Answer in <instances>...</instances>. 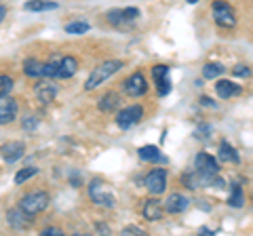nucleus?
<instances>
[{
  "label": "nucleus",
  "instance_id": "nucleus-1",
  "mask_svg": "<svg viewBox=\"0 0 253 236\" xmlns=\"http://www.w3.org/2000/svg\"><path fill=\"white\" fill-rule=\"evenodd\" d=\"M123 68V61H118V59H112V61H104V64H99L97 68L91 72V76L86 78V82H84V89L86 91H91V89H97V86L101 82H106L110 76H114L118 70Z\"/></svg>",
  "mask_w": 253,
  "mask_h": 236
},
{
  "label": "nucleus",
  "instance_id": "nucleus-2",
  "mask_svg": "<svg viewBox=\"0 0 253 236\" xmlns=\"http://www.w3.org/2000/svg\"><path fill=\"white\" fill-rule=\"evenodd\" d=\"M46 204H49V194L38 190V192H30V194L23 196L21 202H19V209L28 215H38L46 209Z\"/></svg>",
  "mask_w": 253,
  "mask_h": 236
},
{
  "label": "nucleus",
  "instance_id": "nucleus-3",
  "mask_svg": "<svg viewBox=\"0 0 253 236\" xmlns=\"http://www.w3.org/2000/svg\"><path fill=\"white\" fill-rule=\"evenodd\" d=\"M89 194L95 204H101V207H114V194L108 190V186L101 182V179H93L89 186Z\"/></svg>",
  "mask_w": 253,
  "mask_h": 236
},
{
  "label": "nucleus",
  "instance_id": "nucleus-4",
  "mask_svg": "<svg viewBox=\"0 0 253 236\" xmlns=\"http://www.w3.org/2000/svg\"><path fill=\"white\" fill-rule=\"evenodd\" d=\"M213 19H215L219 28H234L236 26L234 9L228 2H213Z\"/></svg>",
  "mask_w": 253,
  "mask_h": 236
},
{
  "label": "nucleus",
  "instance_id": "nucleus-5",
  "mask_svg": "<svg viewBox=\"0 0 253 236\" xmlns=\"http://www.w3.org/2000/svg\"><path fill=\"white\" fill-rule=\"evenodd\" d=\"M141 116H144V108L141 106H129V108H125L116 114V124L121 129H131L133 124H137L141 120Z\"/></svg>",
  "mask_w": 253,
  "mask_h": 236
},
{
  "label": "nucleus",
  "instance_id": "nucleus-6",
  "mask_svg": "<svg viewBox=\"0 0 253 236\" xmlns=\"http://www.w3.org/2000/svg\"><path fill=\"white\" fill-rule=\"evenodd\" d=\"M144 186L150 194H163L165 188H167V171L165 169H154L150 171L146 179H144Z\"/></svg>",
  "mask_w": 253,
  "mask_h": 236
},
{
  "label": "nucleus",
  "instance_id": "nucleus-7",
  "mask_svg": "<svg viewBox=\"0 0 253 236\" xmlns=\"http://www.w3.org/2000/svg\"><path fill=\"white\" fill-rule=\"evenodd\" d=\"M194 169H196V173H201V175H205V177H213V175L219 173V164L211 154L201 152L194 160Z\"/></svg>",
  "mask_w": 253,
  "mask_h": 236
},
{
  "label": "nucleus",
  "instance_id": "nucleus-8",
  "mask_svg": "<svg viewBox=\"0 0 253 236\" xmlns=\"http://www.w3.org/2000/svg\"><path fill=\"white\" fill-rule=\"evenodd\" d=\"M125 91H126V95H131V97H139V95H144V93L148 91L146 76L141 74V72L131 74V76L125 80Z\"/></svg>",
  "mask_w": 253,
  "mask_h": 236
},
{
  "label": "nucleus",
  "instance_id": "nucleus-9",
  "mask_svg": "<svg viewBox=\"0 0 253 236\" xmlns=\"http://www.w3.org/2000/svg\"><path fill=\"white\" fill-rule=\"evenodd\" d=\"M17 118V101L9 95H0V124H9Z\"/></svg>",
  "mask_w": 253,
  "mask_h": 236
},
{
  "label": "nucleus",
  "instance_id": "nucleus-10",
  "mask_svg": "<svg viewBox=\"0 0 253 236\" xmlns=\"http://www.w3.org/2000/svg\"><path fill=\"white\" fill-rule=\"evenodd\" d=\"M137 15H139V9H135V6H129V9H114V11L108 13V21L114 23V26H121V23L137 19Z\"/></svg>",
  "mask_w": 253,
  "mask_h": 236
},
{
  "label": "nucleus",
  "instance_id": "nucleus-11",
  "mask_svg": "<svg viewBox=\"0 0 253 236\" xmlns=\"http://www.w3.org/2000/svg\"><path fill=\"white\" fill-rule=\"evenodd\" d=\"M6 222H9V226L15 228V230H26L32 224V215L23 213L21 209H11L9 213H6Z\"/></svg>",
  "mask_w": 253,
  "mask_h": 236
},
{
  "label": "nucleus",
  "instance_id": "nucleus-12",
  "mask_svg": "<svg viewBox=\"0 0 253 236\" xmlns=\"http://www.w3.org/2000/svg\"><path fill=\"white\" fill-rule=\"evenodd\" d=\"M0 152H2V158L6 162H15V160H19L23 156L26 146H23L21 141H9V144H4L2 148H0Z\"/></svg>",
  "mask_w": 253,
  "mask_h": 236
},
{
  "label": "nucleus",
  "instance_id": "nucleus-13",
  "mask_svg": "<svg viewBox=\"0 0 253 236\" xmlns=\"http://www.w3.org/2000/svg\"><path fill=\"white\" fill-rule=\"evenodd\" d=\"M188 204H190V198L184 194H171L167 200H165V209L169 211V213H184V211L188 209Z\"/></svg>",
  "mask_w": 253,
  "mask_h": 236
},
{
  "label": "nucleus",
  "instance_id": "nucleus-14",
  "mask_svg": "<svg viewBox=\"0 0 253 236\" xmlns=\"http://www.w3.org/2000/svg\"><path fill=\"white\" fill-rule=\"evenodd\" d=\"M215 93H217L221 99H232L236 95H241L243 89H241V84H236L232 80H219L215 84Z\"/></svg>",
  "mask_w": 253,
  "mask_h": 236
},
{
  "label": "nucleus",
  "instance_id": "nucleus-15",
  "mask_svg": "<svg viewBox=\"0 0 253 236\" xmlns=\"http://www.w3.org/2000/svg\"><path fill=\"white\" fill-rule=\"evenodd\" d=\"M34 93H36V99L41 101L42 106H46V104H51V101L55 99V95H57V89H55L53 84H49V82H41V84H36Z\"/></svg>",
  "mask_w": 253,
  "mask_h": 236
},
{
  "label": "nucleus",
  "instance_id": "nucleus-16",
  "mask_svg": "<svg viewBox=\"0 0 253 236\" xmlns=\"http://www.w3.org/2000/svg\"><path fill=\"white\" fill-rule=\"evenodd\" d=\"M76 72H78V61L74 57H63V59H59L57 76L55 78H72Z\"/></svg>",
  "mask_w": 253,
  "mask_h": 236
},
{
  "label": "nucleus",
  "instance_id": "nucleus-17",
  "mask_svg": "<svg viewBox=\"0 0 253 236\" xmlns=\"http://www.w3.org/2000/svg\"><path fill=\"white\" fill-rule=\"evenodd\" d=\"M163 211H165V207L161 204V200H156V198H150L144 204V217L150 219V222H156V219H161L163 217Z\"/></svg>",
  "mask_w": 253,
  "mask_h": 236
},
{
  "label": "nucleus",
  "instance_id": "nucleus-18",
  "mask_svg": "<svg viewBox=\"0 0 253 236\" xmlns=\"http://www.w3.org/2000/svg\"><path fill=\"white\" fill-rule=\"evenodd\" d=\"M219 160L221 162L239 164V154H236V150L230 144H228V141H221V144H219Z\"/></svg>",
  "mask_w": 253,
  "mask_h": 236
},
{
  "label": "nucleus",
  "instance_id": "nucleus-19",
  "mask_svg": "<svg viewBox=\"0 0 253 236\" xmlns=\"http://www.w3.org/2000/svg\"><path fill=\"white\" fill-rule=\"evenodd\" d=\"M118 104H121V97H118L116 93H106V95L99 99V110L101 112H114Z\"/></svg>",
  "mask_w": 253,
  "mask_h": 236
},
{
  "label": "nucleus",
  "instance_id": "nucleus-20",
  "mask_svg": "<svg viewBox=\"0 0 253 236\" xmlns=\"http://www.w3.org/2000/svg\"><path fill=\"white\" fill-rule=\"evenodd\" d=\"M139 158L146 160V162H158L163 156H161V150H158L156 146H144V148H139Z\"/></svg>",
  "mask_w": 253,
  "mask_h": 236
},
{
  "label": "nucleus",
  "instance_id": "nucleus-21",
  "mask_svg": "<svg viewBox=\"0 0 253 236\" xmlns=\"http://www.w3.org/2000/svg\"><path fill=\"white\" fill-rule=\"evenodd\" d=\"M228 204H230V207H236V209L245 204V192H243L241 184H232V194L228 196Z\"/></svg>",
  "mask_w": 253,
  "mask_h": 236
},
{
  "label": "nucleus",
  "instance_id": "nucleus-22",
  "mask_svg": "<svg viewBox=\"0 0 253 236\" xmlns=\"http://www.w3.org/2000/svg\"><path fill=\"white\" fill-rule=\"evenodd\" d=\"M26 11H55L57 9V2H46V0H32V2H26L23 6Z\"/></svg>",
  "mask_w": 253,
  "mask_h": 236
},
{
  "label": "nucleus",
  "instance_id": "nucleus-23",
  "mask_svg": "<svg viewBox=\"0 0 253 236\" xmlns=\"http://www.w3.org/2000/svg\"><path fill=\"white\" fill-rule=\"evenodd\" d=\"M41 70H42V64L38 59H26L23 61V72H26V76H30V78H38L41 76Z\"/></svg>",
  "mask_w": 253,
  "mask_h": 236
},
{
  "label": "nucleus",
  "instance_id": "nucleus-24",
  "mask_svg": "<svg viewBox=\"0 0 253 236\" xmlns=\"http://www.w3.org/2000/svg\"><path fill=\"white\" fill-rule=\"evenodd\" d=\"M221 74H224V66L215 64V61H213V64H207V66L203 68V76L205 78H217Z\"/></svg>",
  "mask_w": 253,
  "mask_h": 236
},
{
  "label": "nucleus",
  "instance_id": "nucleus-25",
  "mask_svg": "<svg viewBox=\"0 0 253 236\" xmlns=\"http://www.w3.org/2000/svg\"><path fill=\"white\" fill-rule=\"evenodd\" d=\"M57 68H59V61H49V64H42V70H41V76L44 78H55L57 76Z\"/></svg>",
  "mask_w": 253,
  "mask_h": 236
},
{
  "label": "nucleus",
  "instance_id": "nucleus-26",
  "mask_svg": "<svg viewBox=\"0 0 253 236\" xmlns=\"http://www.w3.org/2000/svg\"><path fill=\"white\" fill-rule=\"evenodd\" d=\"M66 32L68 34H84V32H89V23H84V21L70 23V26H66Z\"/></svg>",
  "mask_w": 253,
  "mask_h": 236
},
{
  "label": "nucleus",
  "instance_id": "nucleus-27",
  "mask_svg": "<svg viewBox=\"0 0 253 236\" xmlns=\"http://www.w3.org/2000/svg\"><path fill=\"white\" fill-rule=\"evenodd\" d=\"M38 173V169L36 167H28V169H21L17 175H15V184H23V182H28V179L32 177V175H36Z\"/></svg>",
  "mask_w": 253,
  "mask_h": 236
},
{
  "label": "nucleus",
  "instance_id": "nucleus-28",
  "mask_svg": "<svg viewBox=\"0 0 253 236\" xmlns=\"http://www.w3.org/2000/svg\"><path fill=\"white\" fill-rule=\"evenodd\" d=\"M156 89H158V95H167V93L171 91V80H169V76L156 78Z\"/></svg>",
  "mask_w": 253,
  "mask_h": 236
},
{
  "label": "nucleus",
  "instance_id": "nucleus-29",
  "mask_svg": "<svg viewBox=\"0 0 253 236\" xmlns=\"http://www.w3.org/2000/svg\"><path fill=\"white\" fill-rule=\"evenodd\" d=\"M11 89H13V78L0 76V95H9Z\"/></svg>",
  "mask_w": 253,
  "mask_h": 236
},
{
  "label": "nucleus",
  "instance_id": "nucleus-30",
  "mask_svg": "<svg viewBox=\"0 0 253 236\" xmlns=\"http://www.w3.org/2000/svg\"><path fill=\"white\" fill-rule=\"evenodd\" d=\"M209 133H211V127H209V124H201V127H196L194 137H199V139H207V137H209Z\"/></svg>",
  "mask_w": 253,
  "mask_h": 236
},
{
  "label": "nucleus",
  "instance_id": "nucleus-31",
  "mask_svg": "<svg viewBox=\"0 0 253 236\" xmlns=\"http://www.w3.org/2000/svg\"><path fill=\"white\" fill-rule=\"evenodd\" d=\"M232 72H234V76H241V78H249V76H251V70H249V66H243V64L236 66V68L232 70Z\"/></svg>",
  "mask_w": 253,
  "mask_h": 236
},
{
  "label": "nucleus",
  "instance_id": "nucleus-32",
  "mask_svg": "<svg viewBox=\"0 0 253 236\" xmlns=\"http://www.w3.org/2000/svg\"><path fill=\"white\" fill-rule=\"evenodd\" d=\"M152 74H154V78H163V76H169V66H154Z\"/></svg>",
  "mask_w": 253,
  "mask_h": 236
},
{
  "label": "nucleus",
  "instance_id": "nucleus-33",
  "mask_svg": "<svg viewBox=\"0 0 253 236\" xmlns=\"http://www.w3.org/2000/svg\"><path fill=\"white\" fill-rule=\"evenodd\" d=\"M23 129H26V131H34L36 129V116L23 118Z\"/></svg>",
  "mask_w": 253,
  "mask_h": 236
},
{
  "label": "nucleus",
  "instance_id": "nucleus-34",
  "mask_svg": "<svg viewBox=\"0 0 253 236\" xmlns=\"http://www.w3.org/2000/svg\"><path fill=\"white\" fill-rule=\"evenodd\" d=\"M42 236H61V230L59 228H46L42 230Z\"/></svg>",
  "mask_w": 253,
  "mask_h": 236
},
{
  "label": "nucleus",
  "instance_id": "nucleus-35",
  "mask_svg": "<svg viewBox=\"0 0 253 236\" xmlns=\"http://www.w3.org/2000/svg\"><path fill=\"white\" fill-rule=\"evenodd\" d=\"M125 234H144V230H139L137 226H129V228H125Z\"/></svg>",
  "mask_w": 253,
  "mask_h": 236
},
{
  "label": "nucleus",
  "instance_id": "nucleus-36",
  "mask_svg": "<svg viewBox=\"0 0 253 236\" xmlns=\"http://www.w3.org/2000/svg\"><path fill=\"white\" fill-rule=\"evenodd\" d=\"M4 15H6V6H4V4H0V23H2Z\"/></svg>",
  "mask_w": 253,
  "mask_h": 236
},
{
  "label": "nucleus",
  "instance_id": "nucleus-37",
  "mask_svg": "<svg viewBox=\"0 0 253 236\" xmlns=\"http://www.w3.org/2000/svg\"><path fill=\"white\" fill-rule=\"evenodd\" d=\"M201 99H203L205 106H213V101H209V97H201Z\"/></svg>",
  "mask_w": 253,
  "mask_h": 236
},
{
  "label": "nucleus",
  "instance_id": "nucleus-38",
  "mask_svg": "<svg viewBox=\"0 0 253 236\" xmlns=\"http://www.w3.org/2000/svg\"><path fill=\"white\" fill-rule=\"evenodd\" d=\"M188 2H190V4H194V2H199V0H188Z\"/></svg>",
  "mask_w": 253,
  "mask_h": 236
}]
</instances>
